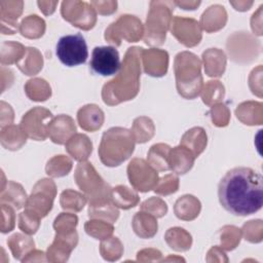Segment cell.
<instances>
[{
    "mask_svg": "<svg viewBox=\"0 0 263 263\" xmlns=\"http://www.w3.org/2000/svg\"><path fill=\"white\" fill-rule=\"evenodd\" d=\"M218 196L221 205L234 216L255 214L263 204L262 176L251 167H234L221 179Z\"/></svg>",
    "mask_w": 263,
    "mask_h": 263,
    "instance_id": "6da1fadb",
    "label": "cell"
},
{
    "mask_svg": "<svg viewBox=\"0 0 263 263\" xmlns=\"http://www.w3.org/2000/svg\"><path fill=\"white\" fill-rule=\"evenodd\" d=\"M142 47L127 49L118 75L103 87V101L108 105H116L122 101L135 98L139 91V77L141 75L139 55Z\"/></svg>",
    "mask_w": 263,
    "mask_h": 263,
    "instance_id": "7a4b0ae2",
    "label": "cell"
},
{
    "mask_svg": "<svg viewBox=\"0 0 263 263\" xmlns=\"http://www.w3.org/2000/svg\"><path fill=\"white\" fill-rule=\"evenodd\" d=\"M135 138L124 127H111L106 130L99 146L101 161L107 166H117L125 161L134 152Z\"/></svg>",
    "mask_w": 263,
    "mask_h": 263,
    "instance_id": "3957f363",
    "label": "cell"
},
{
    "mask_svg": "<svg viewBox=\"0 0 263 263\" xmlns=\"http://www.w3.org/2000/svg\"><path fill=\"white\" fill-rule=\"evenodd\" d=\"M200 61L192 52H180L175 60L177 89L186 99L195 98L202 86Z\"/></svg>",
    "mask_w": 263,
    "mask_h": 263,
    "instance_id": "277c9868",
    "label": "cell"
},
{
    "mask_svg": "<svg viewBox=\"0 0 263 263\" xmlns=\"http://www.w3.org/2000/svg\"><path fill=\"white\" fill-rule=\"evenodd\" d=\"M175 3L152 1L146 21L145 43L149 45H161L165 39V33L172 21V9Z\"/></svg>",
    "mask_w": 263,
    "mask_h": 263,
    "instance_id": "5b68a950",
    "label": "cell"
},
{
    "mask_svg": "<svg viewBox=\"0 0 263 263\" xmlns=\"http://www.w3.org/2000/svg\"><path fill=\"white\" fill-rule=\"evenodd\" d=\"M75 180L78 187L89 198V203L105 200L110 197L111 190L89 162H80L77 165Z\"/></svg>",
    "mask_w": 263,
    "mask_h": 263,
    "instance_id": "8992f818",
    "label": "cell"
},
{
    "mask_svg": "<svg viewBox=\"0 0 263 263\" xmlns=\"http://www.w3.org/2000/svg\"><path fill=\"white\" fill-rule=\"evenodd\" d=\"M55 53L62 64L75 67L85 63L88 57L87 45L81 34L65 35L57 43Z\"/></svg>",
    "mask_w": 263,
    "mask_h": 263,
    "instance_id": "52a82bcc",
    "label": "cell"
},
{
    "mask_svg": "<svg viewBox=\"0 0 263 263\" xmlns=\"http://www.w3.org/2000/svg\"><path fill=\"white\" fill-rule=\"evenodd\" d=\"M55 196V186L51 180H40L33 188L32 194L27 200L26 212L37 218H42L51 210Z\"/></svg>",
    "mask_w": 263,
    "mask_h": 263,
    "instance_id": "ba28073f",
    "label": "cell"
},
{
    "mask_svg": "<svg viewBox=\"0 0 263 263\" xmlns=\"http://www.w3.org/2000/svg\"><path fill=\"white\" fill-rule=\"evenodd\" d=\"M89 67L102 76H111L119 72L121 62L117 49L113 46H96L91 53Z\"/></svg>",
    "mask_w": 263,
    "mask_h": 263,
    "instance_id": "9c48e42d",
    "label": "cell"
},
{
    "mask_svg": "<svg viewBox=\"0 0 263 263\" xmlns=\"http://www.w3.org/2000/svg\"><path fill=\"white\" fill-rule=\"evenodd\" d=\"M127 176L133 187L141 192L153 189L158 183L157 172L142 158H135L129 162Z\"/></svg>",
    "mask_w": 263,
    "mask_h": 263,
    "instance_id": "30bf717a",
    "label": "cell"
},
{
    "mask_svg": "<svg viewBox=\"0 0 263 263\" xmlns=\"http://www.w3.org/2000/svg\"><path fill=\"white\" fill-rule=\"evenodd\" d=\"M48 118H52L49 110L36 107L23 116L20 126L29 138L36 141H44L48 136V124L44 121Z\"/></svg>",
    "mask_w": 263,
    "mask_h": 263,
    "instance_id": "8fae6325",
    "label": "cell"
},
{
    "mask_svg": "<svg viewBox=\"0 0 263 263\" xmlns=\"http://www.w3.org/2000/svg\"><path fill=\"white\" fill-rule=\"evenodd\" d=\"M172 34L186 46H194L201 39L199 24L193 18L176 16L172 21Z\"/></svg>",
    "mask_w": 263,
    "mask_h": 263,
    "instance_id": "7c38bea8",
    "label": "cell"
},
{
    "mask_svg": "<svg viewBox=\"0 0 263 263\" xmlns=\"http://www.w3.org/2000/svg\"><path fill=\"white\" fill-rule=\"evenodd\" d=\"M195 156L186 147L180 145L175 148H171L168 154L170 170L178 175L186 174L193 165Z\"/></svg>",
    "mask_w": 263,
    "mask_h": 263,
    "instance_id": "4fadbf2b",
    "label": "cell"
},
{
    "mask_svg": "<svg viewBox=\"0 0 263 263\" xmlns=\"http://www.w3.org/2000/svg\"><path fill=\"white\" fill-rule=\"evenodd\" d=\"M180 145L186 147L197 157L206 146V134L202 127H193L182 137Z\"/></svg>",
    "mask_w": 263,
    "mask_h": 263,
    "instance_id": "5bb4252c",
    "label": "cell"
},
{
    "mask_svg": "<svg viewBox=\"0 0 263 263\" xmlns=\"http://www.w3.org/2000/svg\"><path fill=\"white\" fill-rule=\"evenodd\" d=\"M61 130L53 143L57 144H64L66 143L69 136L76 132L75 124L71 117L66 115H61L52 119L51 122L48 123V136Z\"/></svg>",
    "mask_w": 263,
    "mask_h": 263,
    "instance_id": "9a60e30c",
    "label": "cell"
},
{
    "mask_svg": "<svg viewBox=\"0 0 263 263\" xmlns=\"http://www.w3.org/2000/svg\"><path fill=\"white\" fill-rule=\"evenodd\" d=\"M133 227L137 235L143 238H149L157 232V221L154 216L139 212L134 217Z\"/></svg>",
    "mask_w": 263,
    "mask_h": 263,
    "instance_id": "2e32d148",
    "label": "cell"
},
{
    "mask_svg": "<svg viewBox=\"0 0 263 263\" xmlns=\"http://www.w3.org/2000/svg\"><path fill=\"white\" fill-rule=\"evenodd\" d=\"M171 147L166 144H155L148 152L149 164L158 172H164L170 170L168 154Z\"/></svg>",
    "mask_w": 263,
    "mask_h": 263,
    "instance_id": "e0dca14e",
    "label": "cell"
},
{
    "mask_svg": "<svg viewBox=\"0 0 263 263\" xmlns=\"http://www.w3.org/2000/svg\"><path fill=\"white\" fill-rule=\"evenodd\" d=\"M113 204L116 206L127 210L135 206L139 202V196L136 192L126 186L119 185L111 190L110 194Z\"/></svg>",
    "mask_w": 263,
    "mask_h": 263,
    "instance_id": "ac0fdd59",
    "label": "cell"
},
{
    "mask_svg": "<svg viewBox=\"0 0 263 263\" xmlns=\"http://www.w3.org/2000/svg\"><path fill=\"white\" fill-rule=\"evenodd\" d=\"M87 141L88 138L86 136L76 135L75 137H72L69 140V142L66 145V149L74 159L81 161L83 159H86L90 153L84 149H81V145H83Z\"/></svg>",
    "mask_w": 263,
    "mask_h": 263,
    "instance_id": "d6986e66",
    "label": "cell"
},
{
    "mask_svg": "<svg viewBox=\"0 0 263 263\" xmlns=\"http://www.w3.org/2000/svg\"><path fill=\"white\" fill-rule=\"evenodd\" d=\"M103 112L102 110L100 109L93 116H87L81 109L78 111V114H77V118H78V122H79V125L86 129V130H90V119H91V122H92V125H93V129H98L102 126V123H103V120H104V116H103Z\"/></svg>",
    "mask_w": 263,
    "mask_h": 263,
    "instance_id": "ffe728a7",
    "label": "cell"
},
{
    "mask_svg": "<svg viewBox=\"0 0 263 263\" xmlns=\"http://www.w3.org/2000/svg\"><path fill=\"white\" fill-rule=\"evenodd\" d=\"M179 180L174 175H166L160 179V182L155 186L154 191L158 194H171L178 190Z\"/></svg>",
    "mask_w": 263,
    "mask_h": 263,
    "instance_id": "44dd1931",
    "label": "cell"
},
{
    "mask_svg": "<svg viewBox=\"0 0 263 263\" xmlns=\"http://www.w3.org/2000/svg\"><path fill=\"white\" fill-rule=\"evenodd\" d=\"M38 226H39V218L33 216L32 214H30L26 211L24 213L20 214L18 227L23 231H25L29 234H32V233L36 232Z\"/></svg>",
    "mask_w": 263,
    "mask_h": 263,
    "instance_id": "7402d4cb",
    "label": "cell"
}]
</instances>
